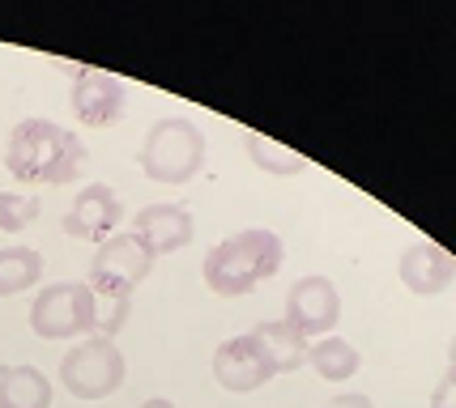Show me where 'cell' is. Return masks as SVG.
<instances>
[{
  "mask_svg": "<svg viewBox=\"0 0 456 408\" xmlns=\"http://www.w3.org/2000/svg\"><path fill=\"white\" fill-rule=\"evenodd\" d=\"M86 145L77 140L73 128H64L56 119H21L13 124V132L4 140V171L18 183H73L86 175Z\"/></svg>",
  "mask_w": 456,
  "mask_h": 408,
  "instance_id": "6da1fadb",
  "label": "cell"
},
{
  "mask_svg": "<svg viewBox=\"0 0 456 408\" xmlns=\"http://www.w3.org/2000/svg\"><path fill=\"white\" fill-rule=\"evenodd\" d=\"M281 260H286V247H281L278 234L252 226V230H235L222 243H214L200 264V276L218 298H243L260 281H269L281 268Z\"/></svg>",
  "mask_w": 456,
  "mask_h": 408,
  "instance_id": "7a4b0ae2",
  "label": "cell"
},
{
  "mask_svg": "<svg viewBox=\"0 0 456 408\" xmlns=\"http://www.w3.org/2000/svg\"><path fill=\"white\" fill-rule=\"evenodd\" d=\"M137 166L145 171V179H154V183H188V179L200 175V166H205V136L192 119L183 116H167L159 119L145 140H141L137 149Z\"/></svg>",
  "mask_w": 456,
  "mask_h": 408,
  "instance_id": "3957f363",
  "label": "cell"
},
{
  "mask_svg": "<svg viewBox=\"0 0 456 408\" xmlns=\"http://www.w3.org/2000/svg\"><path fill=\"white\" fill-rule=\"evenodd\" d=\"M150 268H154V255L141 247L137 234H111V238H102L94 260H90L86 285L94 290L99 302H133V293L150 276Z\"/></svg>",
  "mask_w": 456,
  "mask_h": 408,
  "instance_id": "277c9868",
  "label": "cell"
},
{
  "mask_svg": "<svg viewBox=\"0 0 456 408\" xmlns=\"http://www.w3.org/2000/svg\"><path fill=\"white\" fill-rule=\"evenodd\" d=\"M124 374H128V362H124L116 340H107V336H86L60 362V383L73 391L77 400H107V396H116L124 388Z\"/></svg>",
  "mask_w": 456,
  "mask_h": 408,
  "instance_id": "5b68a950",
  "label": "cell"
},
{
  "mask_svg": "<svg viewBox=\"0 0 456 408\" xmlns=\"http://www.w3.org/2000/svg\"><path fill=\"white\" fill-rule=\"evenodd\" d=\"M30 332L43 340H73L94 332V290L86 281H52L30 302Z\"/></svg>",
  "mask_w": 456,
  "mask_h": 408,
  "instance_id": "8992f818",
  "label": "cell"
},
{
  "mask_svg": "<svg viewBox=\"0 0 456 408\" xmlns=\"http://www.w3.org/2000/svg\"><path fill=\"white\" fill-rule=\"evenodd\" d=\"M281 319H286L298 336H307V340H316V336H324V332H333L338 328V319H341L338 285H333L329 276H320V272L298 276L295 285H290V293H286V315H281Z\"/></svg>",
  "mask_w": 456,
  "mask_h": 408,
  "instance_id": "52a82bcc",
  "label": "cell"
},
{
  "mask_svg": "<svg viewBox=\"0 0 456 408\" xmlns=\"http://www.w3.org/2000/svg\"><path fill=\"white\" fill-rule=\"evenodd\" d=\"M269 379H273V370L265 362V353L256 349L252 332L231 336V340H222L218 349H214V383H218L222 391L248 396V391L265 388Z\"/></svg>",
  "mask_w": 456,
  "mask_h": 408,
  "instance_id": "ba28073f",
  "label": "cell"
},
{
  "mask_svg": "<svg viewBox=\"0 0 456 408\" xmlns=\"http://www.w3.org/2000/svg\"><path fill=\"white\" fill-rule=\"evenodd\" d=\"M119 217H124L119 196L111 192L107 183H90V188H81L77 200L69 204L64 234H69V238H81V243H102V238L116 234Z\"/></svg>",
  "mask_w": 456,
  "mask_h": 408,
  "instance_id": "9c48e42d",
  "label": "cell"
},
{
  "mask_svg": "<svg viewBox=\"0 0 456 408\" xmlns=\"http://www.w3.org/2000/svg\"><path fill=\"white\" fill-rule=\"evenodd\" d=\"M69 107H73L77 124H86V128H111V124L124 119V85L111 73L86 68V73H77L73 90H69Z\"/></svg>",
  "mask_w": 456,
  "mask_h": 408,
  "instance_id": "30bf717a",
  "label": "cell"
},
{
  "mask_svg": "<svg viewBox=\"0 0 456 408\" xmlns=\"http://www.w3.org/2000/svg\"><path fill=\"white\" fill-rule=\"evenodd\" d=\"M397 276L410 293H418V298H436V293H444L456 281V260L444 252V247L418 238V243H410V247L401 252Z\"/></svg>",
  "mask_w": 456,
  "mask_h": 408,
  "instance_id": "8fae6325",
  "label": "cell"
},
{
  "mask_svg": "<svg viewBox=\"0 0 456 408\" xmlns=\"http://www.w3.org/2000/svg\"><path fill=\"white\" fill-rule=\"evenodd\" d=\"M192 230L197 221L183 204H145L137 217H133V234L141 238V247L154 255H171V252H183L192 243Z\"/></svg>",
  "mask_w": 456,
  "mask_h": 408,
  "instance_id": "7c38bea8",
  "label": "cell"
},
{
  "mask_svg": "<svg viewBox=\"0 0 456 408\" xmlns=\"http://www.w3.org/2000/svg\"><path fill=\"white\" fill-rule=\"evenodd\" d=\"M252 340H256V349L265 353V362L273 374H290L307 362V353H312V340L307 336H298L286 319H269V324H260L252 328Z\"/></svg>",
  "mask_w": 456,
  "mask_h": 408,
  "instance_id": "4fadbf2b",
  "label": "cell"
},
{
  "mask_svg": "<svg viewBox=\"0 0 456 408\" xmlns=\"http://www.w3.org/2000/svg\"><path fill=\"white\" fill-rule=\"evenodd\" d=\"M0 408H52V379L39 366H4Z\"/></svg>",
  "mask_w": 456,
  "mask_h": 408,
  "instance_id": "5bb4252c",
  "label": "cell"
},
{
  "mask_svg": "<svg viewBox=\"0 0 456 408\" xmlns=\"http://www.w3.org/2000/svg\"><path fill=\"white\" fill-rule=\"evenodd\" d=\"M43 281V255L35 247H0V298L26 293Z\"/></svg>",
  "mask_w": 456,
  "mask_h": 408,
  "instance_id": "9a60e30c",
  "label": "cell"
},
{
  "mask_svg": "<svg viewBox=\"0 0 456 408\" xmlns=\"http://www.w3.org/2000/svg\"><path fill=\"white\" fill-rule=\"evenodd\" d=\"M243 149H248V157L256 162L265 175L290 179V175H303V171L312 166V162L298 154V149H286V145H278V140H269V136H260V132L243 136Z\"/></svg>",
  "mask_w": 456,
  "mask_h": 408,
  "instance_id": "2e32d148",
  "label": "cell"
},
{
  "mask_svg": "<svg viewBox=\"0 0 456 408\" xmlns=\"http://www.w3.org/2000/svg\"><path fill=\"white\" fill-rule=\"evenodd\" d=\"M307 362L316 366L320 379H329V383H341V379H354L358 370V349L346 340V336H320L316 345H312V353H307Z\"/></svg>",
  "mask_w": 456,
  "mask_h": 408,
  "instance_id": "e0dca14e",
  "label": "cell"
},
{
  "mask_svg": "<svg viewBox=\"0 0 456 408\" xmlns=\"http://www.w3.org/2000/svg\"><path fill=\"white\" fill-rule=\"evenodd\" d=\"M35 217H39V196L0 192V230L4 234H21L26 226H35Z\"/></svg>",
  "mask_w": 456,
  "mask_h": 408,
  "instance_id": "ac0fdd59",
  "label": "cell"
},
{
  "mask_svg": "<svg viewBox=\"0 0 456 408\" xmlns=\"http://www.w3.org/2000/svg\"><path fill=\"white\" fill-rule=\"evenodd\" d=\"M431 408H456V374L452 370L436 383V391H431Z\"/></svg>",
  "mask_w": 456,
  "mask_h": 408,
  "instance_id": "d6986e66",
  "label": "cell"
},
{
  "mask_svg": "<svg viewBox=\"0 0 456 408\" xmlns=\"http://www.w3.org/2000/svg\"><path fill=\"white\" fill-rule=\"evenodd\" d=\"M329 408H376V404H371L362 391H350V396H338V400H333Z\"/></svg>",
  "mask_w": 456,
  "mask_h": 408,
  "instance_id": "ffe728a7",
  "label": "cell"
},
{
  "mask_svg": "<svg viewBox=\"0 0 456 408\" xmlns=\"http://www.w3.org/2000/svg\"><path fill=\"white\" fill-rule=\"evenodd\" d=\"M137 408H175L171 400H162V396H154V400H145V404H137Z\"/></svg>",
  "mask_w": 456,
  "mask_h": 408,
  "instance_id": "44dd1931",
  "label": "cell"
},
{
  "mask_svg": "<svg viewBox=\"0 0 456 408\" xmlns=\"http://www.w3.org/2000/svg\"><path fill=\"white\" fill-rule=\"evenodd\" d=\"M448 370L456 374V336H452V345H448Z\"/></svg>",
  "mask_w": 456,
  "mask_h": 408,
  "instance_id": "7402d4cb",
  "label": "cell"
}]
</instances>
